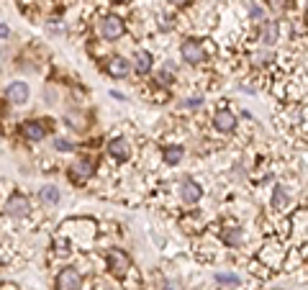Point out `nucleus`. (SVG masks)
Instances as JSON below:
<instances>
[{
    "label": "nucleus",
    "instance_id": "obj_1",
    "mask_svg": "<svg viewBox=\"0 0 308 290\" xmlns=\"http://www.w3.org/2000/svg\"><path fill=\"white\" fill-rule=\"evenodd\" d=\"M57 287L59 290H80L82 287V275L75 267H65L57 277Z\"/></svg>",
    "mask_w": 308,
    "mask_h": 290
},
{
    "label": "nucleus",
    "instance_id": "obj_2",
    "mask_svg": "<svg viewBox=\"0 0 308 290\" xmlns=\"http://www.w3.org/2000/svg\"><path fill=\"white\" fill-rule=\"evenodd\" d=\"M29 210H31L29 198H26V195H21V193L11 195V198H8V203H6V213L11 216V219H23V216H29Z\"/></svg>",
    "mask_w": 308,
    "mask_h": 290
},
{
    "label": "nucleus",
    "instance_id": "obj_3",
    "mask_svg": "<svg viewBox=\"0 0 308 290\" xmlns=\"http://www.w3.org/2000/svg\"><path fill=\"white\" fill-rule=\"evenodd\" d=\"M123 21L118 18V16H108V18H103V23H100V34H103V39H108V41H113V39H118V36H123Z\"/></svg>",
    "mask_w": 308,
    "mask_h": 290
},
{
    "label": "nucleus",
    "instance_id": "obj_4",
    "mask_svg": "<svg viewBox=\"0 0 308 290\" xmlns=\"http://www.w3.org/2000/svg\"><path fill=\"white\" fill-rule=\"evenodd\" d=\"M182 59L185 62H190V64H198V62H206V51H203V46L198 44V41H193V39H188V41H182Z\"/></svg>",
    "mask_w": 308,
    "mask_h": 290
},
{
    "label": "nucleus",
    "instance_id": "obj_5",
    "mask_svg": "<svg viewBox=\"0 0 308 290\" xmlns=\"http://www.w3.org/2000/svg\"><path fill=\"white\" fill-rule=\"evenodd\" d=\"M6 98L13 103V106H23L29 100V85L26 83H11L8 90H6Z\"/></svg>",
    "mask_w": 308,
    "mask_h": 290
},
{
    "label": "nucleus",
    "instance_id": "obj_6",
    "mask_svg": "<svg viewBox=\"0 0 308 290\" xmlns=\"http://www.w3.org/2000/svg\"><path fill=\"white\" fill-rule=\"evenodd\" d=\"M213 126L218 128V131H223V134H231L234 128H236V116L231 113V111H216V116H213Z\"/></svg>",
    "mask_w": 308,
    "mask_h": 290
},
{
    "label": "nucleus",
    "instance_id": "obj_7",
    "mask_svg": "<svg viewBox=\"0 0 308 290\" xmlns=\"http://www.w3.org/2000/svg\"><path fill=\"white\" fill-rule=\"evenodd\" d=\"M108 152H110V157L118 160V162H126V160L131 157V147H129L126 139H113V141L108 144Z\"/></svg>",
    "mask_w": 308,
    "mask_h": 290
},
{
    "label": "nucleus",
    "instance_id": "obj_8",
    "mask_svg": "<svg viewBox=\"0 0 308 290\" xmlns=\"http://www.w3.org/2000/svg\"><path fill=\"white\" fill-rule=\"evenodd\" d=\"M180 195H182V200L185 203H198L201 200V195H203V190H201V185H195L193 180H185L182 185H180Z\"/></svg>",
    "mask_w": 308,
    "mask_h": 290
},
{
    "label": "nucleus",
    "instance_id": "obj_9",
    "mask_svg": "<svg viewBox=\"0 0 308 290\" xmlns=\"http://www.w3.org/2000/svg\"><path fill=\"white\" fill-rule=\"evenodd\" d=\"M23 134H26V139H31V141H41V139L46 136V123H44V121H26V123H23Z\"/></svg>",
    "mask_w": 308,
    "mask_h": 290
},
{
    "label": "nucleus",
    "instance_id": "obj_10",
    "mask_svg": "<svg viewBox=\"0 0 308 290\" xmlns=\"http://www.w3.org/2000/svg\"><path fill=\"white\" fill-rule=\"evenodd\" d=\"M129 267H131V262H129V257L123 254L121 249H113V252H110V270H113L116 275H126Z\"/></svg>",
    "mask_w": 308,
    "mask_h": 290
},
{
    "label": "nucleus",
    "instance_id": "obj_11",
    "mask_svg": "<svg viewBox=\"0 0 308 290\" xmlns=\"http://www.w3.org/2000/svg\"><path fill=\"white\" fill-rule=\"evenodd\" d=\"M129 69H131V64L123 59V57H113V59H108V75H113V77H126V75H129Z\"/></svg>",
    "mask_w": 308,
    "mask_h": 290
},
{
    "label": "nucleus",
    "instance_id": "obj_12",
    "mask_svg": "<svg viewBox=\"0 0 308 290\" xmlns=\"http://www.w3.org/2000/svg\"><path fill=\"white\" fill-rule=\"evenodd\" d=\"M277 36H280L277 21H265V26H262V41H265L267 46H272V44L277 41Z\"/></svg>",
    "mask_w": 308,
    "mask_h": 290
},
{
    "label": "nucleus",
    "instance_id": "obj_13",
    "mask_svg": "<svg viewBox=\"0 0 308 290\" xmlns=\"http://www.w3.org/2000/svg\"><path fill=\"white\" fill-rule=\"evenodd\" d=\"M39 198H41L44 205H57V203H59V190H57V185H44V188L39 190Z\"/></svg>",
    "mask_w": 308,
    "mask_h": 290
},
{
    "label": "nucleus",
    "instance_id": "obj_14",
    "mask_svg": "<svg viewBox=\"0 0 308 290\" xmlns=\"http://www.w3.org/2000/svg\"><path fill=\"white\" fill-rule=\"evenodd\" d=\"M93 170H95V165H93L90 160H82V162L72 165V172H70V175H75V177H90Z\"/></svg>",
    "mask_w": 308,
    "mask_h": 290
},
{
    "label": "nucleus",
    "instance_id": "obj_15",
    "mask_svg": "<svg viewBox=\"0 0 308 290\" xmlns=\"http://www.w3.org/2000/svg\"><path fill=\"white\" fill-rule=\"evenodd\" d=\"M152 69V54L149 51H136V72L139 75H147Z\"/></svg>",
    "mask_w": 308,
    "mask_h": 290
},
{
    "label": "nucleus",
    "instance_id": "obj_16",
    "mask_svg": "<svg viewBox=\"0 0 308 290\" xmlns=\"http://www.w3.org/2000/svg\"><path fill=\"white\" fill-rule=\"evenodd\" d=\"M182 160V147H167L164 149V165H177Z\"/></svg>",
    "mask_w": 308,
    "mask_h": 290
},
{
    "label": "nucleus",
    "instance_id": "obj_17",
    "mask_svg": "<svg viewBox=\"0 0 308 290\" xmlns=\"http://www.w3.org/2000/svg\"><path fill=\"white\" fill-rule=\"evenodd\" d=\"M223 242H226L229 247H234V244H239V242H241V231H239L236 226H234V229H229V231L223 234Z\"/></svg>",
    "mask_w": 308,
    "mask_h": 290
},
{
    "label": "nucleus",
    "instance_id": "obj_18",
    "mask_svg": "<svg viewBox=\"0 0 308 290\" xmlns=\"http://www.w3.org/2000/svg\"><path fill=\"white\" fill-rule=\"evenodd\" d=\"M236 275H231V272H216V282H231V285H236Z\"/></svg>",
    "mask_w": 308,
    "mask_h": 290
},
{
    "label": "nucleus",
    "instance_id": "obj_19",
    "mask_svg": "<svg viewBox=\"0 0 308 290\" xmlns=\"http://www.w3.org/2000/svg\"><path fill=\"white\" fill-rule=\"evenodd\" d=\"M54 147H57L59 152H72V144H70L67 139H57V141H54Z\"/></svg>",
    "mask_w": 308,
    "mask_h": 290
},
{
    "label": "nucleus",
    "instance_id": "obj_20",
    "mask_svg": "<svg viewBox=\"0 0 308 290\" xmlns=\"http://www.w3.org/2000/svg\"><path fill=\"white\" fill-rule=\"evenodd\" d=\"M249 16H252V18H255V21H257V18H260V21H262V18H265V11H262V8H260V6H249Z\"/></svg>",
    "mask_w": 308,
    "mask_h": 290
},
{
    "label": "nucleus",
    "instance_id": "obj_21",
    "mask_svg": "<svg viewBox=\"0 0 308 290\" xmlns=\"http://www.w3.org/2000/svg\"><path fill=\"white\" fill-rule=\"evenodd\" d=\"M8 36H11V29L6 23H0V39H8Z\"/></svg>",
    "mask_w": 308,
    "mask_h": 290
},
{
    "label": "nucleus",
    "instance_id": "obj_22",
    "mask_svg": "<svg viewBox=\"0 0 308 290\" xmlns=\"http://www.w3.org/2000/svg\"><path fill=\"white\" fill-rule=\"evenodd\" d=\"M201 103H203L201 98H190V100H188V103H185V106H188V108H198Z\"/></svg>",
    "mask_w": 308,
    "mask_h": 290
},
{
    "label": "nucleus",
    "instance_id": "obj_23",
    "mask_svg": "<svg viewBox=\"0 0 308 290\" xmlns=\"http://www.w3.org/2000/svg\"><path fill=\"white\" fill-rule=\"evenodd\" d=\"M159 80H162L164 85H170V80H172V77H170V72H159Z\"/></svg>",
    "mask_w": 308,
    "mask_h": 290
},
{
    "label": "nucleus",
    "instance_id": "obj_24",
    "mask_svg": "<svg viewBox=\"0 0 308 290\" xmlns=\"http://www.w3.org/2000/svg\"><path fill=\"white\" fill-rule=\"evenodd\" d=\"M170 3H172V6H185L188 0H170Z\"/></svg>",
    "mask_w": 308,
    "mask_h": 290
},
{
    "label": "nucleus",
    "instance_id": "obj_25",
    "mask_svg": "<svg viewBox=\"0 0 308 290\" xmlns=\"http://www.w3.org/2000/svg\"><path fill=\"white\" fill-rule=\"evenodd\" d=\"M103 290H113V287H103Z\"/></svg>",
    "mask_w": 308,
    "mask_h": 290
},
{
    "label": "nucleus",
    "instance_id": "obj_26",
    "mask_svg": "<svg viewBox=\"0 0 308 290\" xmlns=\"http://www.w3.org/2000/svg\"><path fill=\"white\" fill-rule=\"evenodd\" d=\"M164 290H170V287H164Z\"/></svg>",
    "mask_w": 308,
    "mask_h": 290
}]
</instances>
